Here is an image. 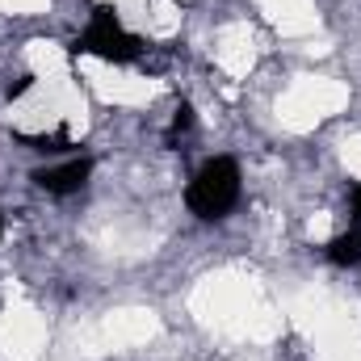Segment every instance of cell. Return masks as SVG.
Wrapping results in <instances>:
<instances>
[{
    "mask_svg": "<svg viewBox=\"0 0 361 361\" xmlns=\"http://www.w3.org/2000/svg\"><path fill=\"white\" fill-rule=\"evenodd\" d=\"M0 235H4V219H0Z\"/></svg>",
    "mask_w": 361,
    "mask_h": 361,
    "instance_id": "obj_8",
    "label": "cell"
},
{
    "mask_svg": "<svg viewBox=\"0 0 361 361\" xmlns=\"http://www.w3.org/2000/svg\"><path fill=\"white\" fill-rule=\"evenodd\" d=\"M193 122H197V118H193V105H189V101H180L177 109H173V122H169V139L189 135V130H193Z\"/></svg>",
    "mask_w": 361,
    "mask_h": 361,
    "instance_id": "obj_5",
    "label": "cell"
},
{
    "mask_svg": "<svg viewBox=\"0 0 361 361\" xmlns=\"http://www.w3.org/2000/svg\"><path fill=\"white\" fill-rule=\"evenodd\" d=\"M72 51L76 55H92V59H105V63H135L143 55V42L118 21L114 4H97L89 25L72 38Z\"/></svg>",
    "mask_w": 361,
    "mask_h": 361,
    "instance_id": "obj_2",
    "label": "cell"
},
{
    "mask_svg": "<svg viewBox=\"0 0 361 361\" xmlns=\"http://www.w3.org/2000/svg\"><path fill=\"white\" fill-rule=\"evenodd\" d=\"M324 257H328L336 269H361V227L357 223H353L349 231L332 235V240L324 244Z\"/></svg>",
    "mask_w": 361,
    "mask_h": 361,
    "instance_id": "obj_4",
    "label": "cell"
},
{
    "mask_svg": "<svg viewBox=\"0 0 361 361\" xmlns=\"http://www.w3.org/2000/svg\"><path fill=\"white\" fill-rule=\"evenodd\" d=\"M349 206H353V219H357V227H361V185H353V193H349Z\"/></svg>",
    "mask_w": 361,
    "mask_h": 361,
    "instance_id": "obj_7",
    "label": "cell"
},
{
    "mask_svg": "<svg viewBox=\"0 0 361 361\" xmlns=\"http://www.w3.org/2000/svg\"><path fill=\"white\" fill-rule=\"evenodd\" d=\"M30 89H34V76L25 72V76H17V85H8V97L17 101V97H25V92H30Z\"/></svg>",
    "mask_w": 361,
    "mask_h": 361,
    "instance_id": "obj_6",
    "label": "cell"
},
{
    "mask_svg": "<svg viewBox=\"0 0 361 361\" xmlns=\"http://www.w3.org/2000/svg\"><path fill=\"white\" fill-rule=\"evenodd\" d=\"M240 189H244L240 164H235L231 156H214V160H206V164L193 173L189 189H185V206H189L197 219L214 223V219H227V214L235 210Z\"/></svg>",
    "mask_w": 361,
    "mask_h": 361,
    "instance_id": "obj_1",
    "label": "cell"
},
{
    "mask_svg": "<svg viewBox=\"0 0 361 361\" xmlns=\"http://www.w3.org/2000/svg\"><path fill=\"white\" fill-rule=\"evenodd\" d=\"M92 177V160L89 156H72V160H63V164H51V169H38L34 173V185L42 189V193H51V197H72V193H80Z\"/></svg>",
    "mask_w": 361,
    "mask_h": 361,
    "instance_id": "obj_3",
    "label": "cell"
}]
</instances>
